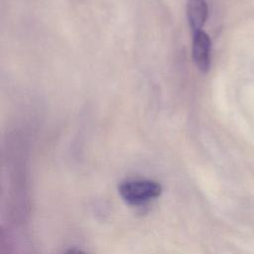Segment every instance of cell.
<instances>
[{"label":"cell","instance_id":"6da1fadb","mask_svg":"<svg viewBox=\"0 0 254 254\" xmlns=\"http://www.w3.org/2000/svg\"><path fill=\"white\" fill-rule=\"evenodd\" d=\"M118 192L126 203L142 205L159 197L162 193V187L151 180H128L119 185Z\"/></svg>","mask_w":254,"mask_h":254},{"label":"cell","instance_id":"7a4b0ae2","mask_svg":"<svg viewBox=\"0 0 254 254\" xmlns=\"http://www.w3.org/2000/svg\"><path fill=\"white\" fill-rule=\"evenodd\" d=\"M192 35L191 55L193 63L201 72H207L210 66V38L203 30Z\"/></svg>","mask_w":254,"mask_h":254},{"label":"cell","instance_id":"3957f363","mask_svg":"<svg viewBox=\"0 0 254 254\" xmlns=\"http://www.w3.org/2000/svg\"><path fill=\"white\" fill-rule=\"evenodd\" d=\"M208 15V7L205 0H188L187 18L192 34L201 31Z\"/></svg>","mask_w":254,"mask_h":254},{"label":"cell","instance_id":"277c9868","mask_svg":"<svg viewBox=\"0 0 254 254\" xmlns=\"http://www.w3.org/2000/svg\"><path fill=\"white\" fill-rule=\"evenodd\" d=\"M64 254H84V253L76 249H70V250H67Z\"/></svg>","mask_w":254,"mask_h":254}]
</instances>
